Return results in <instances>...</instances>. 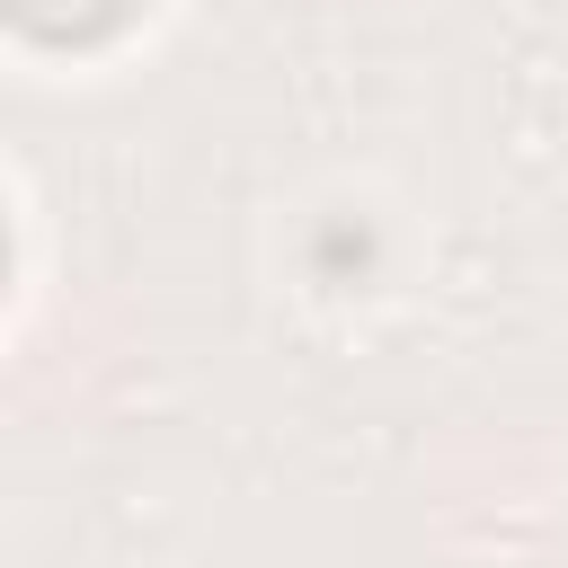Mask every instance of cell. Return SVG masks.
Wrapping results in <instances>:
<instances>
[{
  "mask_svg": "<svg viewBox=\"0 0 568 568\" xmlns=\"http://www.w3.org/2000/svg\"><path fill=\"white\" fill-rule=\"evenodd\" d=\"M133 9L142 0H9L18 36H36V44H106Z\"/></svg>",
  "mask_w": 568,
  "mask_h": 568,
  "instance_id": "1",
  "label": "cell"
}]
</instances>
